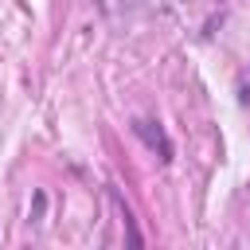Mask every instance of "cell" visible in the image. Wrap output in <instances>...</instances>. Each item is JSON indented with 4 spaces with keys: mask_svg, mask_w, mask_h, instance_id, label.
<instances>
[{
    "mask_svg": "<svg viewBox=\"0 0 250 250\" xmlns=\"http://www.w3.org/2000/svg\"><path fill=\"white\" fill-rule=\"evenodd\" d=\"M133 133L145 141V148H148V152H156V160H160V164H168V160H172V141H168V133H164V125H160V121L137 117V121H133Z\"/></svg>",
    "mask_w": 250,
    "mask_h": 250,
    "instance_id": "6da1fadb",
    "label": "cell"
},
{
    "mask_svg": "<svg viewBox=\"0 0 250 250\" xmlns=\"http://www.w3.org/2000/svg\"><path fill=\"white\" fill-rule=\"evenodd\" d=\"M117 211H121V230H125V250H145V238H141V227H137V215L129 211L125 199H117Z\"/></svg>",
    "mask_w": 250,
    "mask_h": 250,
    "instance_id": "7a4b0ae2",
    "label": "cell"
}]
</instances>
